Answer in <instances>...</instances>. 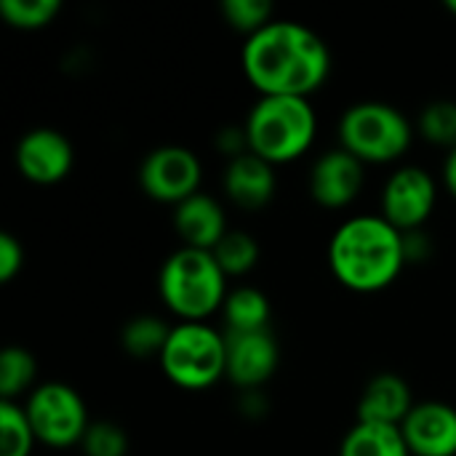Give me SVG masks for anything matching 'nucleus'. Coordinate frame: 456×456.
<instances>
[{"label":"nucleus","mask_w":456,"mask_h":456,"mask_svg":"<svg viewBox=\"0 0 456 456\" xmlns=\"http://www.w3.org/2000/svg\"><path fill=\"white\" fill-rule=\"evenodd\" d=\"M246 80L259 96L310 99L331 72L329 45L318 32L299 21L275 19L256 35L246 37L240 51Z\"/></svg>","instance_id":"f257e3e1"},{"label":"nucleus","mask_w":456,"mask_h":456,"mask_svg":"<svg viewBox=\"0 0 456 456\" xmlns=\"http://www.w3.org/2000/svg\"><path fill=\"white\" fill-rule=\"evenodd\" d=\"M403 232L382 214H363L342 222L329 243L334 278L355 294H377L395 283L406 267Z\"/></svg>","instance_id":"f03ea898"},{"label":"nucleus","mask_w":456,"mask_h":456,"mask_svg":"<svg viewBox=\"0 0 456 456\" xmlns=\"http://www.w3.org/2000/svg\"><path fill=\"white\" fill-rule=\"evenodd\" d=\"M158 291L171 315L182 323H206L227 299V275L211 251L182 246L174 251L158 275Z\"/></svg>","instance_id":"7ed1b4c3"},{"label":"nucleus","mask_w":456,"mask_h":456,"mask_svg":"<svg viewBox=\"0 0 456 456\" xmlns=\"http://www.w3.org/2000/svg\"><path fill=\"white\" fill-rule=\"evenodd\" d=\"M248 152L270 166H283L302 158L318 134V118L310 99L302 96H262L246 123Z\"/></svg>","instance_id":"20e7f679"},{"label":"nucleus","mask_w":456,"mask_h":456,"mask_svg":"<svg viewBox=\"0 0 456 456\" xmlns=\"http://www.w3.org/2000/svg\"><path fill=\"white\" fill-rule=\"evenodd\" d=\"M166 379L182 390H208L227 377V334L208 323H176L160 355Z\"/></svg>","instance_id":"39448f33"},{"label":"nucleus","mask_w":456,"mask_h":456,"mask_svg":"<svg viewBox=\"0 0 456 456\" xmlns=\"http://www.w3.org/2000/svg\"><path fill=\"white\" fill-rule=\"evenodd\" d=\"M414 128L406 115L387 102H358L339 120L342 150L366 163H393L411 147Z\"/></svg>","instance_id":"423d86ee"},{"label":"nucleus","mask_w":456,"mask_h":456,"mask_svg":"<svg viewBox=\"0 0 456 456\" xmlns=\"http://www.w3.org/2000/svg\"><path fill=\"white\" fill-rule=\"evenodd\" d=\"M27 419L37 444L51 449H69L80 446L83 436L91 428L88 409L83 398L64 382H43L37 385L27 403Z\"/></svg>","instance_id":"0eeeda50"},{"label":"nucleus","mask_w":456,"mask_h":456,"mask_svg":"<svg viewBox=\"0 0 456 456\" xmlns=\"http://www.w3.org/2000/svg\"><path fill=\"white\" fill-rule=\"evenodd\" d=\"M203 168L192 150L166 144L152 150L139 166V187L158 203L179 206L192 198L200 187Z\"/></svg>","instance_id":"6e6552de"},{"label":"nucleus","mask_w":456,"mask_h":456,"mask_svg":"<svg viewBox=\"0 0 456 456\" xmlns=\"http://www.w3.org/2000/svg\"><path fill=\"white\" fill-rule=\"evenodd\" d=\"M436 179L419 166H403L390 174L382 190V216L401 232L422 230L436 208Z\"/></svg>","instance_id":"1a4fd4ad"},{"label":"nucleus","mask_w":456,"mask_h":456,"mask_svg":"<svg viewBox=\"0 0 456 456\" xmlns=\"http://www.w3.org/2000/svg\"><path fill=\"white\" fill-rule=\"evenodd\" d=\"M13 160L27 182L45 187L61 182L72 171L75 150L69 139L56 128H32L19 139Z\"/></svg>","instance_id":"9d476101"},{"label":"nucleus","mask_w":456,"mask_h":456,"mask_svg":"<svg viewBox=\"0 0 456 456\" xmlns=\"http://www.w3.org/2000/svg\"><path fill=\"white\" fill-rule=\"evenodd\" d=\"M363 184H366V166L342 147L323 152L313 163L310 182H307L310 198L318 206L331 208V211H339L355 203Z\"/></svg>","instance_id":"9b49d317"},{"label":"nucleus","mask_w":456,"mask_h":456,"mask_svg":"<svg viewBox=\"0 0 456 456\" xmlns=\"http://www.w3.org/2000/svg\"><path fill=\"white\" fill-rule=\"evenodd\" d=\"M281 350L270 329L227 334V379L240 390H259L278 369Z\"/></svg>","instance_id":"f8f14e48"},{"label":"nucleus","mask_w":456,"mask_h":456,"mask_svg":"<svg viewBox=\"0 0 456 456\" xmlns=\"http://www.w3.org/2000/svg\"><path fill=\"white\" fill-rule=\"evenodd\" d=\"M411 456H456V409L444 401H425L401 425Z\"/></svg>","instance_id":"ddd939ff"},{"label":"nucleus","mask_w":456,"mask_h":456,"mask_svg":"<svg viewBox=\"0 0 456 456\" xmlns=\"http://www.w3.org/2000/svg\"><path fill=\"white\" fill-rule=\"evenodd\" d=\"M224 192L227 198L243 208V211H259L265 208L278 187L275 179V166L262 160L254 152H246L240 158H232L224 168Z\"/></svg>","instance_id":"4468645a"},{"label":"nucleus","mask_w":456,"mask_h":456,"mask_svg":"<svg viewBox=\"0 0 456 456\" xmlns=\"http://www.w3.org/2000/svg\"><path fill=\"white\" fill-rule=\"evenodd\" d=\"M174 227L187 248H200V251H214L216 243L230 232L222 203L206 192H195L192 198L176 206Z\"/></svg>","instance_id":"2eb2a0df"},{"label":"nucleus","mask_w":456,"mask_h":456,"mask_svg":"<svg viewBox=\"0 0 456 456\" xmlns=\"http://www.w3.org/2000/svg\"><path fill=\"white\" fill-rule=\"evenodd\" d=\"M411 387L398 374H377L358 401V422L401 428L414 409Z\"/></svg>","instance_id":"dca6fc26"},{"label":"nucleus","mask_w":456,"mask_h":456,"mask_svg":"<svg viewBox=\"0 0 456 456\" xmlns=\"http://www.w3.org/2000/svg\"><path fill=\"white\" fill-rule=\"evenodd\" d=\"M270 299L254 286H238L227 294L222 305V318L227 334H246L270 329Z\"/></svg>","instance_id":"f3484780"},{"label":"nucleus","mask_w":456,"mask_h":456,"mask_svg":"<svg viewBox=\"0 0 456 456\" xmlns=\"http://www.w3.org/2000/svg\"><path fill=\"white\" fill-rule=\"evenodd\" d=\"M339 456H411L401 428L355 422L342 441Z\"/></svg>","instance_id":"a211bd4d"},{"label":"nucleus","mask_w":456,"mask_h":456,"mask_svg":"<svg viewBox=\"0 0 456 456\" xmlns=\"http://www.w3.org/2000/svg\"><path fill=\"white\" fill-rule=\"evenodd\" d=\"M171 329L174 326H168L158 315H136L123 326L120 345L134 358H158L160 361L166 342L171 337Z\"/></svg>","instance_id":"6ab92c4d"},{"label":"nucleus","mask_w":456,"mask_h":456,"mask_svg":"<svg viewBox=\"0 0 456 456\" xmlns=\"http://www.w3.org/2000/svg\"><path fill=\"white\" fill-rule=\"evenodd\" d=\"M37 377V363L24 347H5L0 353V401H13L32 393Z\"/></svg>","instance_id":"aec40b11"},{"label":"nucleus","mask_w":456,"mask_h":456,"mask_svg":"<svg viewBox=\"0 0 456 456\" xmlns=\"http://www.w3.org/2000/svg\"><path fill=\"white\" fill-rule=\"evenodd\" d=\"M216 265L222 267V273L227 278H238V275H246L256 267L259 262V243L243 232V230H230L219 243L216 248L211 251Z\"/></svg>","instance_id":"412c9836"},{"label":"nucleus","mask_w":456,"mask_h":456,"mask_svg":"<svg viewBox=\"0 0 456 456\" xmlns=\"http://www.w3.org/2000/svg\"><path fill=\"white\" fill-rule=\"evenodd\" d=\"M37 444L24 406L0 401V456H29Z\"/></svg>","instance_id":"4be33fe9"},{"label":"nucleus","mask_w":456,"mask_h":456,"mask_svg":"<svg viewBox=\"0 0 456 456\" xmlns=\"http://www.w3.org/2000/svg\"><path fill=\"white\" fill-rule=\"evenodd\" d=\"M61 11L59 0H0V16L13 29H43Z\"/></svg>","instance_id":"5701e85b"},{"label":"nucleus","mask_w":456,"mask_h":456,"mask_svg":"<svg viewBox=\"0 0 456 456\" xmlns=\"http://www.w3.org/2000/svg\"><path fill=\"white\" fill-rule=\"evenodd\" d=\"M419 134L438 144V147H456V102L449 99H441V102H433L422 110L419 115Z\"/></svg>","instance_id":"b1692460"},{"label":"nucleus","mask_w":456,"mask_h":456,"mask_svg":"<svg viewBox=\"0 0 456 456\" xmlns=\"http://www.w3.org/2000/svg\"><path fill=\"white\" fill-rule=\"evenodd\" d=\"M222 16L224 21L243 32L246 37L256 35L267 24H273V5L267 0H224L222 3Z\"/></svg>","instance_id":"393cba45"},{"label":"nucleus","mask_w":456,"mask_h":456,"mask_svg":"<svg viewBox=\"0 0 456 456\" xmlns=\"http://www.w3.org/2000/svg\"><path fill=\"white\" fill-rule=\"evenodd\" d=\"M86 456H126L128 454V436L115 422H91L88 433L80 444Z\"/></svg>","instance_id":"a878e982"},{"label":"nucleus","mask_w":456,"mask_h":456,"mask_svg":"<svg viewBox=\"0 0 456 456\" xmlns=\"http://www.w3.org/2000/svg\"><path fill=\"white\" fill-rule=\"evenodd\" d=\"M24 267V248L11 232H0V281L8 283Z\"/></svg>","instance_id":"bb28decb"},{"label":"nucleus","mask_w":456,"mask_h":456,"mask_svg":"<svg viewBox=\"0 0 456 456\" xmlns=\"http://www.w3.org/2000/svg\"><path fill=\"white\" fill-rule=\"evenodd\" d=\"M403 246H406V262H422L430 256V240L422 230L403 232Z\"/></svg>","instance_id":"cd10ccee"},{"label":"nucleus","mask_w":456,"mask_h":456,"mask_svg":"<svg viewBox=\"0 0 456 456\" xmlns=\"http://www.w3.org/2000/svg\"><path fill=\"white\" fill-rule=\"evenodd\" d=\"M267 409V401L259 390H243V411L248 417H262Z\"/></svg>","instance_id":"c85d7f7f"},{"label":"nucleus","mask_w":456,"mask_h":456,"mask_svg":"<svg viewBox=\"0 0 456 456\" xmlns=\"http://www.w3.org/2000/svg\"><path fill=\"white\" fill-rule=\"evenodd\" d=\"M444 184L452 192V198H456V147L449 150L446 163H444Z\"/></svg>","instance_id":"c756f323"},{"label":"nucleus","mask_w":456,"mask_h":456,"mask_svg":"<svg viewBox=\"0 0 456 456\" xmlns=\"http://www.w3.org/2000/svg\"><path fill=\"white\" fill-rule=\"evenodd\" d=\"M446 11H449V13H454V16H456V0H446Z\"/></svg>","instance_id":"7c9ffc66"}]
</instances>
